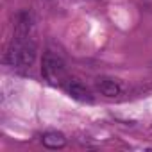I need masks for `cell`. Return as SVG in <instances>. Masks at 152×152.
<instances>
[{
	"label": "cell",
	"instance_id": "obj_1",
	"mask_svg": "<svg viewBox=\"0 0 152 152\" xmlns=\"http://www.w3.org/2000/svg\"><path fill=\"white\" fill-rule=\"evenodd\" d=\"M36 41L34 38H16L13 36V41L6 52V63L16 68H31L36 59Z\"/></svg>",
	"mask_w": 152,
	"mask_h": 152
},
{
	"label": "cell",
	"instance_id": "obj_5",
	"mask_svg": "<svg viewBox=\"0 0 152 152\" xmlns=\"http://www.w3.org/2000/svg\"><path fill=\"white\" fill-rule=\"evenodd\" d=\"M41 143H43L47 148H63V147L66 145V138H64L61 132L52 131V132H45V134L41 136Z\"/></svg>",
	"mask_w": 152,
	"mask_h": 152
},
{
	"label": "cell",
	"instance_id": "obj_2",
	"mask_svg": "<svg viewBox=\"0 0 152 152\" xmlns=\"http://www.w3.org/2000/svg\"><path fill=\"white\" fill-rule=\"evenodd\" d=\"M41 73L54 86H64V83L68 81L66 63L63 61L61 56H57L54 52H45V56L41 59Z\"/></svg>",
	"mask_w": 152,
	"mask_h": 152
},
{
	"label": "cell",
	"instance_id": "obj_4",
	"mask_svg": "<svg viewBox=\"0 0 152 152\" xmlns=\"http://www.w3.org/2000/svg\"><path fill=\"white\" fill-rule=\"evenodd\" d=\"M95 90H97L100 95L109 97V99L118 97V95L124 91L120 81H116V79H113V77H97V79H95Z\"/></svg>",
	"mask_w": 152,
	"mask_h": 152
},
{
	"label": "cell",
	"instance_id": "obj_3",
	"mask_svg": "<svg viewBox=\"0 0 152 152\" xmlns=\"http://www.w3.org/2000/svg\"><path fill=\"white\" fill-rule=\"evenodd\" d=\"M64 88H66V91H68V95L72 97V99H75V100H79V102H88V104H91L95 99H93V93L83 84V83H79L77 79H68L66 83H64Z\"/></svg>",
	"mask_w": 152,
	"mask_h": 152
}]
</instances>
